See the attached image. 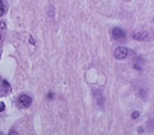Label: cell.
<instances>
[{"label":"cell","mask_w":154,"mask_h":135,"mask_svg":"<svg viewBox=\"0 0 154 135\" xmlns=\"http://www.w3.org/2000/svg\"><path fill=\"white\" fill-rule=\"evenodd\" d=\"M133 37L136 38L137 41H144V40H147L148 33H147V32H138V33H134Z\"/></svg>","instance_id":"4"},{"label":"cell","mask_w":154,"mask_h":135,"mask_svg":"<svg viewBox=\"0 0 154 135\" xmlns=\"http://www.w3.org/2000/svg\"><path fill=\"white\" fill-rule=\"evenodd\" d=\"M0 81H2V78H0Z\"/></svg>","instance_id":"12"},{"label":"cell","mask_w":154,"mask_h":135,"mask_svg":"<svg viewBox=\"0 0 154 135\" xmlns=\"http://www.w3.org/2000/svg\"><path fill=\"white\" fill-rule=\"evenodd\" d=\"M140 117V112H133L132 113V119H136Z\"/></svg>","instance_id":"7"},{"label":"cell","mask_w":154,"mask_h":135,"mask_svg":"<svg viewBox=\"0 0 154 135\" xmlns=\"http://www.w3.org/2000/svg\"><path fill=\"white\" fill-rule=\"evenodd\" d=\"M4 14V5H3V2L0 0V16Z\"/></svg>","instance_id":"6"},{"label":"cell","mask_w":154,"mask_h":135,"mask_svg":"<svg viewBox=\"0 0 154 135\" xmlns=\"http://www.w3.org/2000/svg\"><path fill=\"white\" fill-rule=\"evenodd\" d=\"M0 55H2V54H0Z\"/></svg>","instance_id":"13"},{"label":"cell","mask_w":154,"mask_h":135,"mask_svg":"<svg viewBox=\"0 0 154 135\" xmlns=\"http://www.w3.org/2000/svg\"><path fill=\"white\" fill-rule=\"evenodd\" d=\"M111 33H112V37H114L115 41H124L125 38H126L125 32H124L121 28H118V27H115Z\"/></svg>","instance_id":"3"},{"label":"cell","mask_w":154,"mask_h":135,"mask_svg":"<svg viewBox=\"0 0 154 135\" xmlns=\"http://www.w3.org/2000/svg\"><path fill=\"white\" fill-rule=\"evenodd\" d=\"M127 54H128V49L127 48H125V47H119V48H116L115 49V53H114V55H115V58L116 59H125V58L127 56Z\"/></svg>","instance_id":"1"},{"label":"cell","mask_w":154,"mask_h":135,"mask_svg":"<svg viewBox=\"0 0 154 135\" xmlns=\"http://www.w3.org/2000/svg\"><path fill=\"white\" fill-rule=\"evenodd\" d=\"M0 41H2V36H0Z\"/></svg>","instance_id":"11"},{"label":"cell","mask_w":154,"mask_h":135,"mask_svg":"<svg viewBox=\"0 0 154 135\" xmlns=\"http://www.w3.org/2000/svg\"><path fill=\"white\" fill-rule=\"evenodd\" d=\"M0 28H2V30H5V28H6V24H5L4 21L0 22Z\"/></svg>","instance_id":"8"},{"label":"cell","mask_w":154,"mask_h":135,"mask_svg":"<svg viewBox=\"0 0 154 135\" xmlns=\"http://www.w3.org/2000/svg\"><path fill=\"white\" fill-rule=\"evenodd\" d=\"M18 103H20V106H22L23 108H28L32 103V98L28 95H21L20 97H18Z\"/></svg>","instance_id":"2"},{"label":"cell","mask_w":154,"mask_h":135,"mask_svg":"<svg viewBox=\"0 0 154 135\" xmlns=\"http://www.w3.org/2000/svg\"><path fill=\"white\" fill-rule=\"evenodd\" d=\"M4 109H5V104L3 102H0V112H3Z\"/></svg>","instance_id":"9"},{"label":"cell","mask_w":154,"mask_h":135,"mask_svg":"<svg viewBox=\"0 0 154 135\" xmlns=\"http://www.w3.org/2000/svg\"><path fill=\"white\" fill-rule=\"evenodd\" d=\"M53 97H54V95H53V93H49V95H48V98H49V100H51Z\"/></svg>","instance_id":"10"},{"label":"cell","mask_w":154,"mask_h":135,"mask_svg":"<svg viewBox=\"0 0 154 135\" xmlns=\"http://www.w3.org/2000/svg\"><path fill=\"white\" fill-rule=\"evenodd\" d=\"M2 90H3V93H8V92L11 90V87H10V84H9L6 80H4V81H3V86H2Z\"/></svg>","instance_id":"5"}]
</instances>
